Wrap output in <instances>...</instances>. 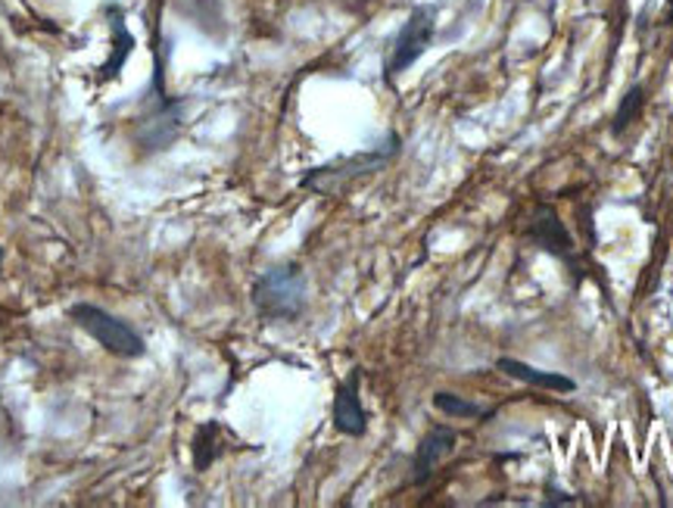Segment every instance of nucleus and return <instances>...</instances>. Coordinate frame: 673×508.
Returning a JSON list of instances; mask_svg holds the SVG:
<instances>
[{"instance_id":"nucleus-1","label":"nucleus","mask_w":673,"mask_h":508,"mask_svg":"<svg viewBox=\"0 0 673 508\" xmlns=\"http://www.w3.org/2000/svg\"><path fill=\"white\" fill-rule=\"evenodd\" d=\"M399 150H402V138L390 132L384 138V144H378V148L359 150V153H349V156H337V160H330V163L309 169V172L299 179V187L309 191V194H322V197L344 194L356 181L371 179V175H378L380 169H387V165L399 156Z\"/></svg>"},{"instance_id":"nucleus-2","label":"nucleus","mask_w":673,"mask_h":508,"mask_svg":"<svg viewBox=\"0 0 673 508\" xmlns=\"http://www.w3.org/2000/svg\"><path fill=\"white\" fill-rule=\"evenodd\" d=\"M249 303L263 322H296L309 306V278L299 263L265 268L249 287Z\"/></svg>"},{"instance_id":"nucleus-3","label":"nucleus","mask_w":673,"mask_h":508,"mask_svg":"<svg viewBox=\"0 0 673 508\" xmlns=\"http://www.w3.org/2000/svg\"><path fill=\"white\" fill-rule=\"evenodd\" d=\"M67 315L69 322H75V325H79L91 341H98L110 356H119V359H141V356H147L144 337H141L129 322H122L119 315L106 312L103 306H98V303H72Z\"/></svg>"},{"instance_id":"nucleus-4","label":"nucleus","mask_w":673,"mask_h":508,"mask_svg":"<svg viewBox=\"0 0 673 508\" xmlns=\"http://www.w3.org/2000/svg\"><path fill=\"white\" fill-rule=\"evenodd\" d=\"M153 94L156 103L150 106L147 119H141L137 134H134V144L141 150V156H153V153H163L169 150L181 134V106L184 100H172L165 94L163 88V60H156V79H153Z\"/></svg>"},{"instance_id":"nucleus-5","label":"nucleus","mask_w":673,"mask_h":508,"mask_svg":"<svg viewBox=\"0 0 673 508\" xmlns=\"http://www.w3.org/2000/svg\"><path fill=\"white\" fill-rule=\"evenodd\" d=\"M434 34H437V7H430V3L415 7L409 19L402 22V29L396 32L394 44H390V57L384 63V82L394 84L396 75L409 72L427 53Z\"/></svg>"},{"instance_id":"nucleus-6","label":"nucleus","mask_w":673,"mask_h":508,"mask_svg":"<svg viewBox=\"0 0 673 508\" xmlns=\"http://www.w3.org/2000/svg\"><path fill=\"white\" fill-rule=\"evenodd\" d=\"M524 237L527 244H533L537 250H542V253H549V256H555V260H561V263H568L574 268V234L561 222L555 206L540 203V206L533 210V215H530V222H527Z\"/></svg>"},{"instance_id":"nucleus-7","label":"nucleus","mask_w":673,"mask_h":508,"mask_svg":"<svg viewBox=\"0 0 673 508\" xmlns=\"http://www.w3.org/2000/svg\"><path fill=\"white\" fill-rule=\"evenodd\" d=\"M456 446H459V430H456V427L443 425V421L427 427V434L421 437V443H418L415 456H411V487H425V484H430L434 475H437V468L456 453Z\"/></svg>"},{"instance_id":"nucleus-8","label":"nucleus","mask_w":673,"mask_h":508,"mask_svg":"<svg viewBox=\"0 0 673 508\" xmlns=\"http://www.w3.org/2000/svg\"><path fill=\"white\" fill-rule=\"evenodd\" d=\"M330 421L337 427V434L361 440L368 434V412L361 403V368L356 365L349 375L337 384L334 390V406H330Z\"/></svg>"},{"instance_id":"nucleus-9","label":"nucleus","mask_w":673,"mask_h":508,"mask_svg":"<svg viewBox=\"0 0 673 508\" xmlns=\"http://www.w3.org/2000/svg\"><path fill=\"white\" fill-rule=\"evenodd\" d=\"M496 368L502 375H509L511 380H521L527 387H540V390H552V394H574L577 380L568 375H559V372H542L537 365H527L521 359H511V356H499L496 359Z\"/></svg>"},{"instance_id":"nucleus-10","label":"nucleus","mask_w":673,"mask_h":508,"mask_svg":"<svg viewBox=\"0 0 673 508\" xmlns=\"http://www.w3.org/2000/svg\"><path fill=\"white\" fill-rule=\"evenodd\" d=\"M225 453V427L218 421H203L194 434V443H191V456H194V468L200 475L210 471L215 461L222 459Z\"/></svg>"},{"instance_id":"nucleus-11","label":"nucleus","mask_w":673,"mask_h":508,"mask_svg":"<svg viewBox=\"0 0 673 508\" xmlns=\"http://www.w3.org/2000/svg\"><path fill=\"white\" fill-rule=\"evenodd\" d=\"M434 409L446 415V418H456V421H468V418H493V409L490 406H480L475 399H468V396L459 394H449V390H437L434 394Z\"/></svg>"},{"instance_id":"nucleus-12","label":"nucleus","mask_w":673,"mask_h":508,"mask_svg":"<svg viewBox=\"0 0 673 508\" xmlns=\"http://www.w3.org/2000/svg\"><path fill=\"white\" fill-rule=\"evenodd\" d=\"M642 110H645V88L642 84H633L630 91H626L621 103H618V110H614V119H611V134L614 138H624L636 122H640Z\"/></svg>"},{"instance_id":"nucleus-13","label":"nucleus","mask_w":673,"mask_h":508,"mask_svg":"<svg viewBox=\"0 0 673 508\" xmlns=\"http://www.w3.org/2000/svg\"><path fill=\"white\" fill-rule=\"evenodd\" d=\"M549 502H555V506H577L574 496H568V492H549Z\"/></svg>"},{"instance_id":"nucleus-14","label":"nucleus","mask_w":673,"mask_h":508,"mask_svg":"<svg viewBox=\"0 0 673 508\" xmlns=\"http://www.w3.org/2000/svg\"><path fill=\"white\" fill-rule=\"evenodd\" d=\"M667 22L673 26V0H667Z\"/></svg>"},{"instance_id":"nucleus-15","label":"nucleus","mask_w":673,"mask_h":508,"mask_svg":"<svg viewBox=\"0 0 673 508\" xmlns=\"http://www.w3.org/2000/svg\"><path fill=\"white\" fill-rule=\"evenodd\" d=\"M0 268H3V246H0Z\"/></svg>"}]
</instances>
